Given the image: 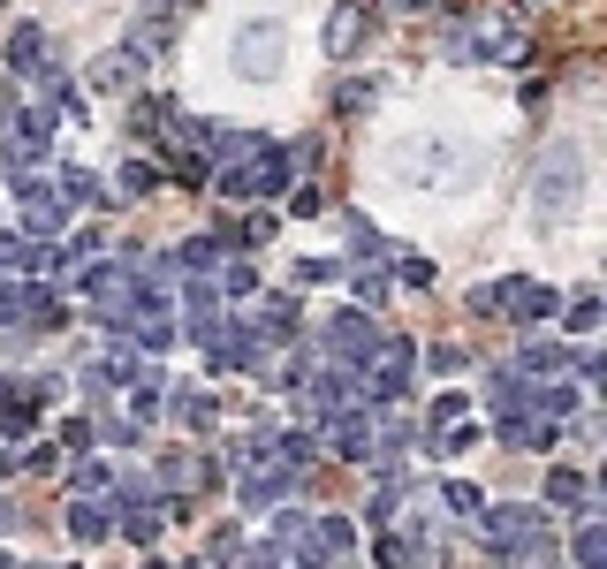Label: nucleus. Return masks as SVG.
Returning <instances> with one entry per match:
<instances>
[{
	"label": "nucleus",
	"instance_id": "1a4fd4ad",
	"mask_svg": "<svg viewBox=\"0 0 607 569\" xmlns=\"http://www.w3.org/2000/svg\"><path fill=\"white\" fill-rule=\"evenodd\" d=\"M319 350H327V365H372V350H380V327H372V311H335L327 327H319Z\"/></svg>",
	"mask_w": 607,
	"mask_h": 569
},
{
	"label": "nucleus",
	"instance_id": "bb28decb",
	"mask_svg": "<svg viewBox=\"0 0 607 569\" xmlns=\"http://www.w3.org/2000/svg\"><path fill=\"white\" fill-rule=\"evenodd\" d=\"M440 509H448V517H464V525H471L478 509H486V493H478L471 479H440Z\"/></svg>",
	"mask_w": 607,
	"mask_h": 569
},
{
	"label": "nucleus",
	"instance_id": "58836bf2",
	"mask_svg": "<svg viewBox=\"0 0 607 569\" xmlns=\"http://www.w3.org/2000/svg\"><path fill=\"white\" fill-rule=\"evenodd\" d=\"M0 569H23V562H16V555H0Z\"/></svg>",
	"mask_w": 607,
	"mask_h": 569
},
{
	"label": "nucleus",
	"instance_id": "412c9836",
	"mask_svg": "<svg viewBox=\"0 0 607 569\" xmlns=\"http://www.w3.org/2000/svg\"><path fill=\"white\" fill-rule=\"evenodd\" d=\"M175 114H182V107H175L168 91H145V99L130 107V130H137V137H168V130H175Z\"/></svg>",
	"mask_w": 607,
	"mask_h": 569
},
{
	"label": "nucleus",
	"instance_id": "7ed1b4c3",
	"mask_svg": "<svg viewBox=\"0 0 607 569\" xmlns=\"http://www.w3.org/2000/svg\"><path fill=\"white\" fill-rule=\"evenodd\" d=\"M440 61H501V69H524V61H531V46H524L517 23H501V16L471 8V16H456V23L440 31Z\"/></svg>",
	"mask_w": 607,
	"mask_h": 569
},
{
	"label": "nucleus",
	"instance_id": "6e6552de",
	"mask_svg": "<svg viewBox=\"0 0 607 569\" xmlns=\"http://www.w3.org/2000/svg\"><path fill=\"white\" fill-rule=\"evenodd\" d=\"M16 190V213H23V236H39V243H61V228H69V198L53 190L46 176L23 168V182H8Z\"/></svg>",
	"mask_w": 607,
	"mask_h": 569
},
{
	"label": "nucleus",
	"instance_id": "7c9ffc66",
	"mask_svg": "<svg viewBox=\"0 0 607 569\" xmlns=\"http://www.w3.org/2000/svg\"><path fill=\"white\" fill-rule=\"evenodd\" d=\"M69 493H115V471H107L99 456H84V463L69 471Z\"/></svg>",
	"mask_w": 607,
	"mask_h": 569
},
{
	"label": "nucleus",
	"instance_id": "f3484780",
	"mask_svg": "<svg viewBox=\"0 0 607 569\" xmlns=\"http://www.w3.org/2000/svg\"><path fill=\"white\" fill-rule=\"evenodd\" d=\"M501 448H524V456H539V448H555V433L563 426H547V418H531V410H501Z\"/></svg>",
	"mask_w": 607,
	"mask_h": 569
},
{
	"label": "nucleus",
	"instance_id": "72a5a7b5",
	"mask_svg": "<svg viewBox=\"0 0 607 569\" xmlns=\"http://www.w3.org/2000/svg\"><path fill=\"white\" fill-rule=\"evenodd\" d=\"M182 0H137V23H168Z\"/></svg>",
	"mask_w": 607,
	"mask_h": 569
},
{
	"label": "nucleus",
	"instance_id": "39448f33",
	"mask_svg": "<svg viewBox=\"0 0 607 569\" xmlns=\"http://www.w3.org/2000/svg\"><path fill=\"white\" fill-rule=\"evenodd\" d=\"M281 61H289V23H281V16H251V23H236V39H228V69H236V77L273 84Z\"/></svg>",
	"mask_w": 607,
	"mask_h": 569
},
{
	"label": "nucleus",
	"instance_id": "4468645a",
	"mask_svg": "<svg viewBox=\"0 0 607 569\" xmlns=\"http://www.w3.org/2000/svg\"><path fill=\"white\" fill-rule=\"evenodd\" d=\"M547 509H563V517H600V493H593L585 471L555 463V471H547Z\"/></svg>",
	"mask_w": 607,
	"mask_h": 569
},
{
	"label": "nucleus",
	"instance_id": "ddd939ff",
	"mask_svg": "<svg viewBox=\"0 0 607 569\" xmlns=\"http://www.w3.org/2000/svg\"><path fill=\"white\" fill-rule=\"evenodd\" d=\"M46 53H53L46 23H16V31H8V53H0V61H8V77H16V84H39L46 69H53Z\"/></svg>",
	"mask_w": 607,
	"mask_h": 569
},
{
	"label": "nucleus",
	"instance_id": "f03ea898",
	"mask_svg": "<svg viewBox=\"0 0 607 569\" xmlns=\"http://www.w3.org/2000/svg\"><path fill=\"white\" fill-rule=\"evenodd\" d=\"M585 198H593V160H585L577 137H555L539 152V176H531V228L539 236H563L569 220L585 213Z\"/></svg>",
	"mask_w": 607,
	"mask_h": 569
},
{
	"label": "nucleus",
	"instance_id": "5701e85b",
	"mask_svg": "<svg viewBox=\"0 0 607 569\" xmlns=\"http://www.w3.org/2000/svg\"><path fill=\"white\" fill-rule=\"evenodd\" d=\"M349 289H357V305L372 311L388 297V259H349Z\"/></svg>",
	"mask_w": 607,
	"mask_h": 569
},
{
	"label": "nucleus",
	"instance_id": "9d476101",
	"mask_svg": "<svg viewBox=\"0 0 607 569\" xmlns=\"http://www.w3.org/2000/svg\"><path fill=\"white\" fill-rule=\"evenodd\" d=\"M372 418H380L372 402H342V410L319 426V448L342 456V463H372Z\"/></svg>",
	"mask_w": 607,
	"mask_h": 569
},
{
	"label": "nucleus",
	"instance_id": "f8f14e48",
	"mask_svg": "<svg viewBox=\"0 0 607 569\" xmlns=\"http://www.w3.org/2000/svg\"><path fill=\"white\" fill-rule=\"evenodd\" d=\"M145 69H152V53H145L137 39H115V46L91 53V91H137Z\"/></svg>",
	"mask_w": 607,
	"mask_h": 569
},
{
	"label": "nucleus",
	"instance_id": "2f4dec72",
	"mask_svg": "<svg viewBox=\"0 0 607 569\" xmlns=\"http://www.w3.org/2000/svg\"><path fill=\"white\" fill-rule=\"evenodd\" d=\"M395 266V281H402V289H434L440 273H434V259H388Z\"/></svg>",
	"mask_w": 607,
	"mask_h": 569
},
{
	"label": "nucleus",
	"instance_id": "f704fd0d",
	"mask_svg": "<svg viewBox=\"0 0 607 569\" xmlns=\"http://www.w3.org/2000/svg\"><path fill=\"white\" fill-rule=\"evenodd\" d=\"M319 206H327V198H319L311 182H297V190H289V213H319Z\"/></svg>",
	"mask_w": 607,
	"mask_h": 569
},
{
	"label": "nucleus",
	"instance_id": "4c0bfd02",
	"mask_svg": "<svg viewBox=\"0 0 607 569\" xmlns=\"http://www.w3.org/2000/svg\"><path fill=\"white\" fill-rule=\"evenodd\" d=\"M8 471H23V463H16V440H0V479H8Z\"/></svg>",
	"mask_w": 607,
	"mask_h": 569
},
{
	"label": "nucleus",
	"instance_id": "c85d7f7f",
	"mask_svg": "<svg viewBox=\"0 0 607 569\" xmlns=\"http://www.w3.org/2000/svg\"><path fill=\"white\" fill-rule=\"evenodd\" d=\"M243 562H251V539H243V531L228 525V531L213 539V555H206V569H243Z\"/></svg>",
	"mask_w": 607,
	"mask_h": 569
},
{
	"label": "nucleus",
	"instance_id": "4be33fe9",
	"mask_svg": "<svg viewBox=\"0 0 607 569\" xmlns=\"http://www.w3.org/2000/svg\"><path fill=\"white\" fill-rule=\"evenodd\" d=\"M53 190L69 198V213H91V206H107V190H99V176H91V168H61V176H53Z\"/></svg>",
	"mask_w": 607,
	"mask_h": 569
},
{
	"label": "nucleus",
	"instance_id": "e433bc0d",
	"mask_svg": "<svg viewBox=\"0 0 607 569\" xmlns=\"http://www.w3.org/2000/svg\"><path fill=\"white\" fill-rule=\"evenodd\" d=\"M16 525H23V509H16V501L0 493V531H16Z\"/></svg>",
	"mask_w": 607,
	"mask_h": 569
},
{
	"label": "nucleus",
	"instance_id": "a878e982",
	"mask_svg": "<svg viewBox=\"0 0 607 569\" xmlns=\"http://www.w3.org/2000/svg\"><path fill=\"white\" fill-rule=\"evenodd\" d=\"M152 190H160V168H152V160H122V168H115V198H152Z\"/></svg>",
	"mask_w": 607,
	"mask_h": 569
},
{
	"label": "nucleus",
	"instance_id": "c9c22d12",
	"mask_svg": "<svg viewBox=\"0 0 607 569\" xmlns=\"http://www.w3.org/2000/svg\"><path fill=\"white\" fill-rule=\"evenodd\" d=\"M380 8H395V16H434L440 0H380Z\"/></svg>",
	"mask_w": 607,
	"mask_h": 569
},
{
	"label": "nucleus",
	"instance_id": "0eeeda50",
	"mask_svg": "<svg viewBox=\"0 0 607 569\" xmlns=\"http://www.w3.org/2000/svg\"><path fill=\"white\" fill-rule=\"evenodd\" d=\"M555 289L531 281V273H509V281H486V319H517V327H547L555 319Z\"/></svg>",
	"mask_w": 607,
	"mask_h": 569
},
{
	"label": "nucleus",
	"instance_id": "423d86ee",
	"mask_svg": "<svg viewBox=\"0 0 607 569\" xmlns=\"http://www.w3.org/2000/svg\"><path fill=\"white\" fill-rule=\"evenodd\" d=\"M220 190H228V198H273V190H289V182H297V160H289V144H251V152H243V160H220Z\"/></svg>",
	"mask_w": 607,
	"mask_h": 569
},
{
	"label": "nucleus",
	"instance_id": "473e14b6",
	"mask_svg": "<svg viewBox=\"0 0 607 569\" xmlns=\"http://www.w3.org/2000/svg\"><path fill=\"white\" fill-rule=\"evenodd\" d=\"M426 365H434L440 380H456V372H464V365H471V357L456 350V342H434V350H426Z\"/></svg>",
	"mask_w": 607,
	"mask_h": 569
},
{
	"label": "nucleus",
	"instance_id": "20e7f679",
	"mask_svg": "<svg viewBox=\"0 0 607 569\" xmlns=\"http://www.w3.org/2000/svg\"><path fill=\"white\" fill-rule=\"evenodd\" d=\"M471 531L486 539L494 562H517L531 547H547V509H524V501H486L471 517Z\"/></svg>",
	"mask_w": 607,
	"mask_h": 569
},
{
	"label": "nucleus",
	"instance_id": "ea45409f",
	"mask_svg": "<svg viewBox=\"0 0 607 569\" xmlns=\"http://www.w3.org/2000/svg\"><path fill=\"white\" fill-rule=\"evenodd\" d=\"M145 569H175V562H145Z\"/></svg>",
	"mask_w": 607,
	"mask_h": 569
},
{
	"label": "nucleus",
	"instance_id": "b1692460",
	"mask_svg": "<svg viewBox=\"0 0 607 569\" xmlns=\"http://www.w3.org/2000/svg\"><path fill=\"white\" fill-rule=\"evenodd\" d=\"M563 327L569 335H600V289H577V297H563Z\"/></svg>",
	"mask_w": 607,
	"mask_h": 569
},
{
	"label": "nucleus",
	"instance_id": "a211bd4d",
	"mask_svg": "<svg viewBox=\"0 0 607 569\" xmlns=\"http://www.w3.org/2000/svg\"><path fill=\"white\" fill-rule=\"evenodd\" d=\"M160 395H168V418L182 433H206V426H213V395L206 388H182V380H175V388H160Z\"/></svg>",
	"mask_w": 607,
	"mask_h": 569
},
{
	"label": "nucleus",
	"instance_id": "6ab92c4d",
	"mask_svg": "<svg viewBox=\"0 0 607 569\" xmlns=\"http://www.w3.org/2000/svg\"><path fill=\"white\" fill-rule=\"evenodd\" d=\"M357 39H365V0H335V16H327V53H335V61H349V53H357Z\"/></svg>",
	"mask_w": 607,
	"mask_h": 569
},
{
	"label": "nucleus",
	"instance_id": "dca6fc26",
	"mask_svg": "<svg viewBox=\"0 0 607 569\" xmlns=\"http://www.w3.org/2000/svg\"><path fill=\"white\" fill-rule=\"evenodd\" d=\"M39 99H46V107H39L46 122H84V114H91V107H84V84H69L61 69H46V77H39Z\"/></svg>",
	"mask_w": 607,
	"mask_h": 569
},
{
	"label": "nucleus",
	"instance_id": "2eb2a0df",
	"mask_svg": "<svg viewBox=\"0 0 607 569\" xmlns=\"http://www.w3.org/2000/svg\"><path fill=\"white\" fill-rule=\"evenodd\" d=\"M517 372H524V380H563V372H569V350L555 342V335H539V327H524Z\"/></svg>",
	"mask_w": 607,
	"mask_h": 569
},
{
	"label": "nucleus",
	"instance_id": "c756f323",
	"mask_svg": "<svg viewBox=\"0 0 607 569\" xmlns=\"http://www.w3.org/2000/svg\"><path fill=\"white\" fill-rule=\"evenodd\" d=\"M372 99H380L372 84H357V77H342V84H335V114H342V122H357V114H372Z\"/></svg>",
	"mask_w": 607,
	"mask_h": 569
},
{
	"label": "nucleus",
	"instance_id": "f257e3e1",
	"mask_svg": "<svg viewBox=\"0 0 607 569\" xmlns=\"http://www.w3.org/2000/svg\"><path fill=\"white\" fill-rule=\"evenodd\" d=\"M380 176H388L395 190H471V182L486 176V144L448 137V130H410L380 152Z\"/></svg>",
	"mask_w": 607,
	"mask_h": 569
},
{
	"label": "nucleus",
	"instance_id": "9b49d317",
	"mask_svg": "<svg viewBox=\"0 0 607 569\" xmlns=\"http://www.w3.org/2000/svg\"><path fill=\"white\" fill-rule=\"evenodd\" d=\"M46 144H53V122H46L39 107H16V114H0V160H8V168H39Z\"/></svg>",
	"mask_w": 607,
	"mask_h": 569
},
{
	"label": "nucleus",
	"instance_id": "393cba45",
	"mask_svg": "<svg viewBox=\"0 0 607 569\" xmlns=\"http://www.w3.org/2000/svg\"><path fill=\"white\" fill-rule=\"evenodd\" d=\"M569 547H577V569H607V525L600 517H577V539H569Z\"/></svg>",
	"mask_w": 607,
	"mask_h": 569
},
{
	"label": "nucleus",
	"instance_id": "aec40b11",
	"mask_svg": "<svg viewBox=\"0 0 607 569\" xmlns=\"http://www.w3.org/2000/svg\"><path fill=\"white\" fill-rule=\"evenodd\" d=\"M311 539H319V562L327 569H342L357 555V525L349 517H311Z\"/></svg>",
	"mask_w": 607,
	"mask_h": 569
},
{
	"label": "nucleus",
	"instance_id": "cd10ccee",
	"mask_svg": "<svg viewBox=\"0 0 607 569\" xmlns=\"http://www.w3.org/2000/svg\"><path fill=\"white\" fill-rule=\"evenodd\" d=\"M107 525H115V517H107L91 493H77V501H69V531H77V539H107Z\"/></svg>",
	"mask_w": 607,
	"mask_h": 569
}]
</instances>
